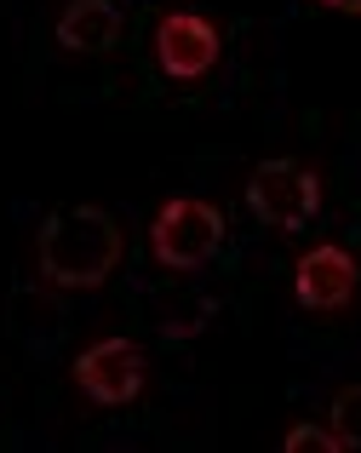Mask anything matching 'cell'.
<instances>
[{"label": "cell", "mask_w": 361, "mask_h": 453, "mask_svg": "<svg viewBox=\"0 0 361 453\" xmlns=\"http://www.w3.org/2000/svg\"><path fill=\"white\" fill-rule=\"evenodd\" d=\"M120 253H127L120 224L104 207H58L41 219V235H35V258L52 288H104Z\"/></svg>", "instance_id": "obj_1"}, {"label": "cell", "mask_w": 361, "mask_h": 453, "mask_svg": "<svg viewBox=\"0 0 361 453\" xmlns=\"http://www.w3.org/2000/svg\"><path fill=\"white\" fill-rule=\"evenodd\" d=\"M247 207H252L258 224L298 235L321 212V178L298 161H281V155H275V161H258L252 178H247Z\"/></svg>", "instance_id": "obj_2"}, {"label": "cell", "mask_w": 361, "mask_h": 453, "mask_svg": "<svg viewBox=\"0 0 361 453\" xmlns=\"http://www.w3.org/2000/svg\"><path fill=\"white\" fill-rule=\"evenodd\" d=\"M224 247V212L212 201L196 196H178L155 212V230H150V253L155 265L166 270H201L212 253Z\"/></svg>", "instance_id": "obj_3"}, {"label": "cell", "mask_w": 361, "mask_h": 453, "mask_svg": "<svg viewBox=\"0 0 361 453\" xmlns=\"http://www.w3.org/2000/svg\"><path fill=\"white\" fill-rule=\"evenodd\" d=\"M143 350L132 339H98L75 356V385L87 390L98 408H127L143 390Z\"/></svg>", "instance_id": "obj_4"}, {"label": "cell", "mask_w": 361, "mask_h": 453, "mask_svg": "<svg viewBox=\"0 0 361 453\" xmlns=\"http://www.w3.org/2000/svg\"><path fill=\"white\" fill-rule=\"evenodd\" d=\"M219 52H224L219 29H212L207 18H196V12H173V18H161V29H155V64L173 81H201L219 64Z\"/></svg>", "instance_id": "obj_5"}, {"label": "cell", "mask_w": 361, "mask_h": 453, "mask_svg": "<svg viewBox=\"0 0 361 453\" xmlns=\"http://www.w3.org/2000/svg\"><path fill=\"white\" fill-rule=\"evenodd\" d=\"M361 288V265L344 247H310L293 270V293L304 310H344Z\"/></svg>", "instance_id": "obj_6"}, {"label": "cell", "mask_w": 361, "mask_h": 453, "mask_svg": "<svg viewBox=\"0 0 361 453\" xmlns=\"http://www.w3.org/2000/svg\"><path fill=\"white\" fill-rule=\"evenodd\" d=\"M120 41V12L110 0H69V12L58 18V46L81 58H98Z\"/></svg>", "instance_id": "obj_7"}, {"label": "cell", "mask_w": 361, "mask_h": 453, "mask_svg": "<svg viewBox=\"0 0 361 453\" xmlns=\"http://www.w3.org/2000/svg\"><path fill=\"white\" fill-rule=\"evenodd\" d=\"M327 431L339 436V448H361V385H344L327 408Z\"/></svg>", "instance_id": "obj_8"}, {"label": "cell", "mask_w": 361, "mask_h": 453, "mask_svg": "<svg viewBox=\"0 0 361 453\" xmlns=\"http://www.w3.org/2000/svg\"><path fill=\"white\" fill-rule=\"evenodd\" d=\"M287 453H310V448H339V436L321 431V425H298V431H287Z\"/></svg>", "instance_id": "obj_9"}, {"label": "cell", "mask_w": 361, "mask_h": 453, "mask_svg": "<svg viewBox=\"0 0 361 453\" xmlns=\"http://www.w3.org/2000/svg\"><path fill=\"white\" fill-rule=\"evenodd\" d=\"M321 6H333V12H361V0H321Z\"/></svg>", "instance_id": "obj_10"}]
</instances>
